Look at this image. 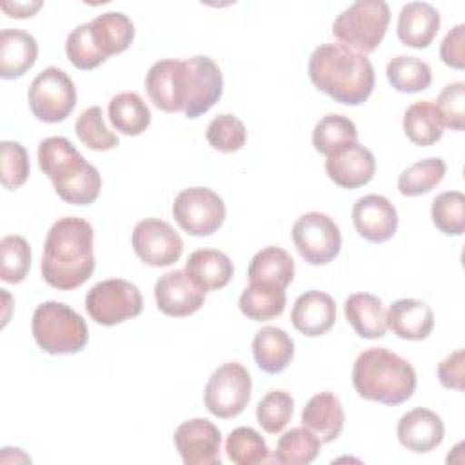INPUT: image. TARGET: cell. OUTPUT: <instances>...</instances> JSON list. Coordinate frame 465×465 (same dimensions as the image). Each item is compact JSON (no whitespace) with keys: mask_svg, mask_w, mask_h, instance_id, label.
Masks as SVG:
<instances>
[{"mask_svg":"<svg viewBox=\"0 0 465 465\" xmlns=\"http://www.w3.org/2000/svg\"><path fill=\"white\" fill-rule=\"evenodd\" d=\"M187 71V98L183 114L198 118L205 114L223 94V76L218 64L205 54H196L185 60Z\"/></svg>","mask_w":465,"mask_h":465,"instance_id":"cell-13","label":"cell"},{"mask_svg":"<svg viewBox=\"0 0 465 465\" xmlns=\"http://www.w3.org/2000/svg\"><path fill=\"white\" fill-rule=\"evenodd\" d=\"M343 314L354 332L367 340L383 338L387 332L385 309L378 296L371 292H354L343 303Z\"/></svg>","mask_w":465,"mask_h":465,"instance_id":"cell-27","label":"cell"},{"mask_svg":"<svg viewBox=\"0 0 465 465\" xmlns=\"http://www.w3.org/2000/svg\"><path fill=\"white\" fill-rule=\"evenodd\" d=\"M440 13L429 2H409L398 15L396 33L403 45L425 49L440 31Z\"/></svg>","mask_w":465,"mask_h":465,"instance_id":"cell-22","label":"cell"},{"mask_svg":"<svg viewBox=\"0 0 465 465\" xmlns=\"http://www.w3.org/2000/svg\"><path fill=\"white\" fill-rule=\"evenodd\" d=\"M354 142H358V129L354 122L343 114L329 113L322 116L312 129V145L325 156H331Z\"/></svg>","mask_w":465,"mask_h":465,"instance_id":"cell-33","label":"cell"},{"mask_svg":"<svg viewBox=\"0 0 465 465\" xmlns=\"http://www.w3.org/2000/svg\"><path fill=\"white\" fill-rule=\"evenodd\" d=\"M227 458L236 465H256L269 461V447L262 434L251 427H236L225 440Z\"/></svg>","mask_w":465,"mask_h":465,"instance_id":"cell-37","label":"cell"},{"mask_svg":"<svg viewBox=\"0 0 465 465\" xmlns=\"http://www.w3.org/2000/svg\"><path fill=\"white\" fill-rule=\"evenodd\" d=\"M154 300L160 312L171 318H185L202 309L205 291H202L185 272L176 269L162 274L154 283Z\"/></svg>","mask_w":465,"mask_h":465,"instance_id":"cell-16","label":"cell"},{"mask_svg":"<svg viewBox=\"0 0 465 465\" xmlns=\"http://www.w3.org/2000/svg\"><path fill=\"white\" fill-rule=\"evenodd\" d=\"M309 78L316 89L343 105L367 102L374 89L371 60L341 44H322L309 56Z\"/></svg>","mask_w":465,"mask_h":465,"instance_id":"cell-2","label":"cell"},{"mask_svg":"<svg viewBox=\"0 0 465 465\" xmlns=\"http://www.w3.org/2000/svg\"><path fill=\"white\" fill-rule=\"evenodd\" d=\"M31 269V247L25 238L9 234L0 240V278L5 283H20Z\"/></svg>","mask_w":465,"mask_h":465,"instance_id":"cell-39","label":"cell"},{"mask_svg":"<svg viewBox=\"0 0 465 465\" xmlns=\"http://www.w3.org/2000/svg\"><path fill=\"white\" fill-rule=\"evenodd\" d=\"M285 289L265 282H251L238 300L242 314L252 322H267L280 316L285 311Z\"/></svg>","mask_w":465,"mask_h":465,"instance_id":"cell-29","label":"cell"},{"mask_svg":"<svg viewBox=\"0 0 465 465\" xmlns=\"http://www.w3.org/2000/svg\"><path fill=\"white\" fill-rule=\"evenodd\" d=\"M176 223L191 236H209L225 220V203L209 187H189L176 194L173 202Z\"/></svg>","mask_w":465,"mask_h":465,"instance_id":"cell-10","label":"cell"},{"mask_svg":"<svg viewBox=\"0 0 465 465\" xmlns=\"http://www.w3.org/2000/svg\"><path fill=\"white\" fill-rule=\"evenodd\" d=\"M403 131L414 145H434L443 134L434 104L430 100H420L409 105L403 114Z\"/></svg>","mask_w":465,"mask_h":465,"instance_id":"cell-32","label":"cell"},{"mask_svg":"<svg viewBox=\"0 0 465 465\" xmlns=\"http://www.w3.org/2000/svg\"><path fill=\"white\" fill-rule=\"evenodd\" d=\"M143 309L140 289L122 278L94 283L85 294V311L100 325L111 327L136 318Z\"/></svg>","mask_w":465,"mask_h":465,"instance_id":"cell-8","label":"cell"},{"mask_svg":"<svg viewBox=\"0 0 465 465\" xmlns=\"http://www.w3.org/2000/svg\"><path fill=\"white\" fill-rule=\"evenodd\" d=\"M42 5H44V2H40V0H29V2H5L4 0V2H0L2 11L11 18H29Z\"/></svg>","mask_w":465,"mask_h":465,"instance_id":"cell-48","label":"cell"},{"mask_svg":"<svg viewBox=\"0 0 465 465\" xmlns=\"http://www.w3.org/2000/svg\"><path fill=\"white\" fill-rule=\"evenodd\" d=\"M398 441L411 452L425 454L434 450L445 436L441 418L425 407H416L405 412L396 427Z\"/></svg>","mask_w":465,"mask_h":465,"instance_id":"cell-19","label":"cell"},{"mask_svg":"<svg viewBox=\"0 0 465 465\" xmlns=\"http://www.w3.org/2000/svg\"><path fill=\"white\" fill-rule=\"evenodd\" d=\"M136 256L151 267H167L180 260L183 242L180 234L160 218L140 220L131 234Z\"/></svg>","mask_w":465,"mask_h":465,"instance_id":"cell-12","label":"cell"},{"mask_svg":"<svg viewBox=\"0 0 465 465\" xmlns=\"http://www.w3.org/2000/svg\"><path fill=\"white\" fill-rule=\"evenodd\" d=\"M36 38L22 29L0 31V76L15 80L24 76L36 62Z\"/></svg>","mask_w":465,"mask_h":465,"instance_id":"cell-24","label":"cell"},{"mask_svg":"<svg viewBox=\"0 0 465 465\" xmlns=\"http://www.w3.org/2000/svg\"><path fill=\"white\" fill-rule=\"evenodd\" d=\"M74 131L78 140L93 151H109L120 143L118 136L105 125L104 113L98 105L87 107L80 113L74 122Z\"/></svg>","mask_w":465,"mask_h":465,"instance_id":"cell-40","label":"cell"},{"mask_svg":"<svg viewBox=\"0 0 465 465\" xmlns=\"http://www.w3.org/2000/svg\"><path fill=\"white\" fill-rule=\"evenodd\" d=\"M292 242L307 263L325 265L340 254L341 232L329 214L309 211L294 222Z\"/></svg>","mask_w":465,"mask_h":465,"instance_id":"cell-11","label":"cell"},{"mask_svg":"<svg viewBox=\"0 0 465 465\" xmlns=\"http://www.w3.org/2000/svg\"><path fill=\"white\" fill-rule=\"evenodd\" d=\"M89 29L96 49L105 58L124 53L134 40V25L131 18L120 11L96 15L89 22Z\"/></svg>","mask_w":465,"mask_h":465,"instance_id":"cell-28","label":"cell"},{"mask_svg":"<svg viewBox=\"0 0 465 465\" xmlns=\"http://www.w3.org/2000/svg\"><path fill=\"white\" fill-rule=\"evenodd\" d=\"M294 412V400L285 391H269L256 405V421L269 434L282 432Z\"/></svg>","mask_w":465,"mask_h":465,"instance_id":"cell-41","label":"cell"},{"mask_svg":"<svg viewBox=\"0 0 465 465\" xmlns=\"http://www.w3.org/2000/svg\"><path fill=\"white\" fill-rule=\"evenodd\" d=\"M107 113L113 127L125 136H138L151 124V111L147 104L133 91L114 94L109 102Z\"/></svg>","mask_w":465,"mask_h":465,"instance_id":"cell-31","label":"cell"},{"mask_svg":"<svg viewBox=\"0 0 465 465\" xmlns=\"http://www.w3.org/2000/svg\"><path fill=\"white\" fill-rule=\"evenodd\" d=\"M391 20V9L383 0H356L332 22L338 44L361 54L372 53L383 40Z\"/></svg>","mask_w":465,"mask_h":465,"instance_id":"cell-6","label":"cell"},{"mask_svg":"<svg viewBox=\"0 0 465 465\" xmlns=\"http://www.w3.org/2000/svg\"><path fill=\"white\" fill-rule=\"evenodd\" d=\"M440 58L445 65L452 69H463L465 67V25L458 24L454 25L440 45Z\"/></svg>","mask_w":465,"mask_h":465,"instance_id":"cell-46","label":"cell"},{"mask_svg":"<svg viewBox=\"0 0 465 465\" xmlns=\"http://www.w3.org/2000/svg\"><path fill=\"white\" fill-rule=\"evenodd\" d=\"M38 165L53 182L56 194L73 205L93 203L102 189L98 169L64 136H49L38 145Z\"/></svg>","mask_w":465,"mask_h":465,"instance_id":"cell-4","label":"cell"},{"mask_svg":"<svg viewBox=\"0 0 465 465\" xmlns=\"http://www.w3.org/2000/svg\"><path fill=\"white\" fill-rule=\"evenodd\" d=\"M325 173L338 187L356 189L374 178L376 158L365 145L354 142L327 156Z\"/></svg>","mask_w":465,"mask_h":465,"instance_id":"cell-18","label":"cell"},{"mask_svg":"<svg viewBox=\"0 0 465 465\" xmlns=\"http://www.w3.org/2000/svg\"><path fill=\"white\" fill-rule=\"evenodd\" d=\"M320 447L322 441L307 427H294L280 436L274 461L282 465H307L316 460Z\"/></svg>","mask_w":465,"mask_h":465,"instance_id":"cell-35","label":"cell"},{"mask_svg":"<svg viewBox=\"0 0 465 465\" xmlns=\"http://www.w3.org/2000/svg\"><path fill=\"white\" fill-rule=\"evenodd\" d=\"M185 272L207 292L223 289L231 282L234 267L231 258L218 249H196L185 262Z\"/></svg>","mask_w":465,"mask_h":465,"instance_id":"cell-25","label":"cell"},{"mask_svg":"<svg viewBox=\"0 0 465 465\" xmlns=\"http://www.w3.org/2000/svg\"><path fill=\"white\" fill-rule=\"evenodd\" d=\"M145 91L160 111L183 113L187 98L185 60L165 58L154 62L145 74Z\"/></svg>","mask_w":465,"mask_h":465,"instance_id":"cell-14","label":"cell"},{"mask_svg":"<svg viewBox=\"0 0 465 465\" xmlns=\"http://www.w3.org/2000/svg\"><path fill=\"white\" fill-rule=\"evenodd\" d=\"M345 414L341 401L329 391L314 394L302 411V425L322 443L334 441L343 429Z\"/></svg>","mask_w":465,"mask_h":465,"instance_id":"cell-23","label":"cell"},{"mask_svg":"<svg viewBox=\"0 0 465 465\" xmlns=\"http://www.w3.org/2000/svg\"><path fill=\"white\" fill-rule=\"evenodd\" d=\"M352 385L363 400L400 405L416 391V371L400 354L385 347H369L354 361Z\"/></svg>","mask_w":465,"mask_h":465,"instance_id":"cell-3","label":"cell"},{"mask_svg":"<svg viewBox=\"0 0 465 465\" xmlns=\"http://www.w3.org/2000/svg\"><path fill=\"white\" fill-rule=\"evenodd\" d=\"M247 278L249 282H265L285 289L294 278V260L285 249L267 245L251 258Z\"/></svg>","mask_w":465,"mask_h":465,"instance_id":"cell-30","label":"cell"},{"mask_svg":"<svg viewBox=\"0 0 465 465\" xmlns=\"http://www.w3.org/2000/svg\"><path fill=\"white\" fill-rule=\"evenodd\" d=\"M33 338L47 354H74L89 341L85 320L62 302L40 303L31 320Z\"/></svg>","mask_w":465,"mask_h":465,"instance_id":"cell-5","label":"cell"},{"mask_svg":"<svg viewBox=\"0 0 465 465\" xmlns=\"http://www.w3.org/2000/svg\"><path fill=\"white\" fill-rule=\"evenodd\" d=\"M252 356L258 369L267 374H278L291 363L294 341L280 327H262L252 338Z\"/></svg>","mask_w":465,"mask_h":465,"instance_id":"cell-26","label":"cell"},{"mask_svg":"<svg viewBox=\"0 0 465 465\" xmlns=\"http://www.w3.org/2000/svg\"><path fill=\"white\" fill-rule=\"evenodd\" d=\"M387 80L400 93H420L425 91L432 82V71L427 62L409 56L398 54L387 64Z\"/></svg>","mask_w":465,"mask_h":465,"instance_id":"cell-34","label":"cell"},{"mask_svg":"<svg viewBox=\"0 0 465 465\" xmlns=\"http://www.w3.org/2000/svg\"><path fill=\"white\" fill-rule=\"evenodd\" d=\"M205 136L213 149L220 153H236L245 145L247 129L238 116L223 113L209 122Z\"/></svg>","mask_w":465,"mask_h":465,"instance_id":"cell-42","label":"cell"},{"mask_svg":"<svg viewBox=\"0 0 465 465\" xmlns=\"http://www.w3.org/2000/svg\"><path fill=\"white\" fill-rule=\"evenodd\" d=\"M27 102L36 120L58 124L73 113L76 105V87L64 69L51 65L33 78Z\"/></svg>","mask_w":465,"mask_h":465,"instance_id":"cell-7","label":"cell"},{"mask_svg":"<svg viewBox=\"0 0 465 465\" xmlns=\"http://www.w3.org/2000/svg\"><path fill=\"white\" fill-rule=\"evenodd\" d=\"M2 151V185L7 191H15L25 183L29 178V154L20 142L4 140L0 143Z\"/></svg>","mask_w":465,"mask_h":465,"instance_id":"cell-44","label":"cell"},{"mask_svg":"<svg viewBox=\"0 0 465 465\" xmlns=\"http://www.w3.org/2000/svg\"><path fill=\"white\" fill-rule=\"evenodd\" d=\"M387 329L401 340L421 341L434 329V312L429 303L416 298H400L385 312Z\"/></svg>","mask_w":465,"mask_h":465,"instance_id":"cell-21","label":"cell"},{"mask_svg":"<svg viewBox=\"0 0 465 465\" xmlns=\"http://www.w3.org/2000/svg\"><path fill=\"white\" fill-rule=\"evenodd\" d=\"M436 229L447 236H461L465 231V196L460 191L440 193L430 205Z\"/></svg>","mask_w":465,"mask_h":465,"instance_id":"cell-38","label":"cell"},{"mask_svg":"<svg viewBox=\"0 0 465 465\" xmlns=\"http://www.w3.org/2000/svg\"><path fill=\"white\" fill-rule=\"evenodd\" d=\"M440 124L452 131H463L465 127V84H447L434 104Z\"/></svg>","mask_w":465,"mask_h":465,"instance_id":"cell-45","label":"cell"},{"mask_svg":"<svg viewBox=\"0 0 465 465\" xmlns=\"http://www.w3.org/2000/svg\"><path fill=\"white\" fill-rule=\"evenodd\" d=\"M291 322L303 336H322L331 331L336 322V303L327 292L316 289L305 291L292 305Z\"/></svg>","mask_w":465,"mask_h":465,"instance_id":"cell-20","label":"cell"},{"mask_svg":"<svg viewBox=\"0 0 465 465\" xmlns=\"http://www.w3.org/2000/svg\"><path fill=\"white\" fill-rule=\"evenodd\" d=\"M252 380L238 361H225L213 371L203 391L207 411L222 420L242 414L251 400Z\"/></svg>","mask_w":465,"mask_h":465,"instance_id":"cell-9","label":"cell"},{"mask_svg":"<svg viewBox=\"0 0 465 465\" xmlns=\"http://www.w3.org/2000/svg\"><path fill=\"white\" fill-rule=\"evenodd\" d=\"M447 165L441 158H423L398 176V191L403 196H421L430 193L443 180Z\"/></svg>","mask_w":465,"mask_h":465,"instance_id":"cell-36","label":"cell"},{"mask_svg":"<svg viewBox=\"0 0 465 465\" xmlns=\"http://www.w3.org/2000/svg\"><path fill=\"white\" fill-rule=\"evenodd\" d=\"M438 380L445 389L463 391V376H465V352L463 349H456L454 352L447 354L438 363Z\"/></svg>","mask_w":465,"mask_h":465,"instance_id":"cell-47","label":"cell"},{"mask_svg":"<svg viewBox=\"0 0 465 465\" xmlns=\"http://www.w3.org/2000/svg\"><path fill=\"white\" fill-rule=\"evenodd\" d=\"M93 227L78 216H64L47 231L42 256V278L58 291L84 285L94 271Z\"/></svg>","mask_w":465,"mask_h":465,"instance_id":"cell-1","label":"cell"},{"mask_svg":"<svg viewBox=\"0 0 465 465\" xmlns=\"http://www.w3.org/2000/svg\"><path fill=\"white\" fill-rule=\"evenodd\" d=\"M65 54L69 58V62L82 71H91L98 65H102L107 58L96 49L93 36H91V29H89V22H84L80 25H76L65 40Z\"/></svg>","mask_w":465,"mask_h":465,"instance_id":"cell-43","label":"cell"},{"mask_svg":"<svg viewBox=\"0 0 465 465\" xmlns=\"http://www.w3.org/2000/svg\"><path fill=\"white\" fill-rule=\"evenodd\" d=\"M352 223L361 238L372 243L391 240L398 229V213L389 198L365 194L352 205Z\"/></svg>","mask_w":465,"mask_h":465,"instance_id":"cell-17","label":"cell"},{"mask_svg":"<svg viewBox=\"0 0 465 465\" xmlns=\"http://www.w3.org/2000/svg\"><path fill=\"white\" fill-rule=\"evenodd\" d=\"M173 441L185 465H220L222 434L213 421L187 420L176 427Z\"/></svg>","mask_w":465,"mask_h":465,"instance_id":"cell-15","label":"cell"}]
</instances>
